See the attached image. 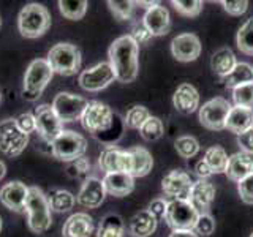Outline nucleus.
I'll return each instance as SVG.
<instances>
[{
	"label": "nucleus",
	"mask_w": 253,
	"mask_h": 237,
	"mask_svg": "<svg viewBox=\"0 0 253 237\" xmlns=\"http://www.w3.org/2000/svg\"><path fill=\"white\" fill-rule=\"evenodd\" d=\"M237 192H239L241 199L245 204H253V174L237 184Z\"/></svg>",
	"instance_id": "43"
},
{
	"label": "nucleus",
	"mask_w": 253,
	"mask_h": 237,
	"mask_svg": "<svg viewBox=\"0 0 253 237\" xmlns=\"http://www.w3.org/2000/svg\"><path fill=\"white\" fill-rule=\"evenodd\" d=\"M221 5H223L225 11L231 16H241L247 11V8H249V2H245V0H242V2L241 0H236V2H226V0H223Z\"/></svg>",
	"instance_id": "47"
},
{
	"label": "nucleus",
	"mask_w": 253,
	"mask_h": 237,
	"mask_svg": "<svg viewBox=\"0 0 253 237\" xmlns=\"http://www.w3.org/2000/svg\"><path fill=\"white\" fill-rule=\"evenodd\" d=\"M93 233V220L84 212L73 213L62 228L63 237H90Z\"/></svg>",
	"instance_id": "23"
},
{
	"label": "nucleus",
	"mask_w": 253,
	"mask_h": 237,
	"mask_svg": "<svg viewBox=\"0 0 253 237\" xmlns=\"http://www.w3.org/2000/svg\"><path fill=\"white\" fill-rule=\"evenodd\" d=\"M168 202L169 201H166L165 198H157V199H154L152 202L149 204V212L152 213V215L157 218V220H160V218H165L166 215V209H168Z\"/></svg>",
	"instance_id": "46"
},
{
	"label": "nucleus",
	"mask_w": 253,
	"mask_h": 237,
	"mask_svg": "<svg viewBox=\"0 0 253 237\" xmlns=\"http://www.w3.org/2000/svg\"><path fill=\"white\" fill-rule=\"evenodd\" d=\"M231 108L233 106L225 98L221 97L212 98L200 108V113H198L200 123L208 130H213V131L223 130Z\"/></svg>",
	"instance_id": "11"
},
{
	"label": "nucleus",
	"mask_w": 253,
	"mask_h": 237,
	"mask_svg": "<svg viewBox=\"0 0 253 237\" xmlns=\"http://www.w3.org/2000/svg\"><path fill=\"white\" fill-rule=\"evenodd\" d=\"M223 82L228 89H236V87H239V85L253 82V67L245 62L237 63L231 73L226 78H223Z\"/></svg>",
	"instance_id": "29"
},
{
	"label": "nucleus",
	"mask_w": 253,
	"mask_h": 237,
	"mask_svg": "<svg viewBox=\"0 0 253 237\" xmlns=\"http://www.w3.org/2000/svg\"><path fill=\"white\" fill-rule=\"evenodd\" d=\"M27 144L29 136L18 128L16 118L0 120V152L8 157H18L24 152Z\"/></svg>",
	"instance_id": "9"
},
{
	"label": "nucleus",
	"mask_w": 253,
	"mask_h": 237,
	"mask_svg": "<svg viewBox=\"0 0 253 237\" xmlns=\"http://www.w3.org/2000/svg\"><path fill=\"white\" fill-rule=\"evenodd\" d=\"M233 100L236 103V106L253 111V82L233 89Z\"/></svg>",
	"instance_id": "38"
},
{
	"label": "nucleus",
	"mask_w": 253,
	"mask_h": 237,
	"mask_svg": "<svg viewBox=\"0 0 253 237\" xmlns=\"http://www.w3.org/2000/svg\"><path fill=\"white\" fill-rule=\"evenodd\" d=\"M51 27V14L42 3H27L18 16V29L24 38L43 37Z\"/></svg>",
	"instance_id": "2"
},
{
	"label": "nucleus",
	"mask_w": 253,
	"mask_h": 237,
	"mask_svg": "<svg viewBox=\"0 0 253 237\" xmlns=\"http://www.w3.org/2000/svg\"><path fill=\"white\" fill-rule=\"evenodd\" d=\"M103 187H105L106 193L113 195L116 198H124L133 192L134 180L130 174H126V172L106 174L105 179H103Z\"/></svg>",
	"instance_id": "24"
},
{
	"label": "nucleus",
	"mask_w": 253,
	"mask_h": 237,
	"mask_svg": "<svg viewBox=\"0 0 253 237\" xmlns=\"http://www.w3.org/2000/svg\"><path fill=\"white\" fill-rule=\"evenodd\" d=\"M225 174L229 180L239 184L241 180H244L247 176L253 174V157L244 152L233 154L228 158Z\"/></svg>",
	"instance_id": "22"
},
{
	"label": "nucleus",
	"mask_w": 253,
	"mask_h": 237,
	"mask_svg": "<svg viewBox=\"0 0 253 237\" xmlns=\"http://www.w3.org/2000/svg\"><path fill=\"white\" fill-rule=\"evenodd\" d=\"M193 182L185 171L174 169L168 172L162 180V188L166 196L172 198V199L188 201L190 190H192Z\"/></svg>",
	"instance_id": "14"
},
{
	"label": "nucleus",
	"mask_w": 253,
	"mask_h": 237,
	"mask_svg": "<svg viewBox=\"0 0 253 237\" xmlns=\"http://www.w3.org/2000/svg\"><path fill=\"white\" fill-rule=\"evenodd\" d=\"M133 5H134V2H130V0H109L108 2L109 10L113 11V14L121 21H126L131 18Z\"/></svg>",
	"instance_id": "40"
},
{
	"label": "nucleus",
	"mask_w": 253,
	"mask_h": 237,
	"mask_svg": "<svg viewBox=\"0 0 253 237\" xmlns=\"http://www.w3.org/2000/svg\"><path fill=\"white\" fill-rule=\"evenodd\" d=\"M114 79L116 75L113 68H111L109 62H101L92 68L84 70L79 75V85L87 92H98L106 89L111 82H114Z\"/></svg>",
	"instance_id": "12"
},
{
	"label": "nucleus",
	"mask_w": 253,
	"mask_h": 237,
	"mask_svg": "<svg viewBox=\"0 0 253 237\" xmlns=\"http://www.w3.org/2000/svg\"><path fill=\"white\" fill-rule=\"evenodd\" d=\"M172 105L177 113L188 116L200 108V93L192 84H180L172 95Z\"/></svg>",
	"instance_id": "21"
},
{
	"label": "nucleus",
	"mask_w": 253,
	"mask_h": 237,
	"mask_svg": "<svg viewBox=\"0 0 253 237\" xmlns=\"http://www.w3.org/2000/svg\"><path fill=\"white\" fill-rule=\"evenodd\" d=\"M225 128L231 133H236L237 136L244 131L253 128V111L241 106H233L228 114Z\"/></svg>",
	"instance_id": "25"
},
{
	"label": "nucleus",
	"mask_w": 253,
	"mask_h": 237,
	"mask_svg": "<svg viewBox=\"0 0 253 237\" xmlns=\"http://www.w3.org/2000/svg\"><path fill=\"white\" fill-rule=\"evenodd\" d=\"M116 118L117 117L114 116V113L105 103L89 101V106L85 108L81 117V123L83 128L93 134V136H101V134L113 130Z\"/></svg>",
	"instance_id": "6"
},
{
	"label": "nucleus",
	"mask_w": 253,
	"mask_h": 237,
	"mask_svg": "<svg viewBox=\"0 0 253 237\" xmlns=\"http://www.w3.org/2000/svg\"><path fill=\"white\" fill-rule=\"evenodd\" d=\"M236 44L239 51L245 55H253V16L245 21L237 30Z\"/></svg>",
	"instance_id": "33"
},
{
	"label": "nucleus",
	"mask_w": 253,
	"mask_h": 237,
	"mask_svg": "<svg viewBox=\"0 0 253 237\" xmlns=\"http://www.w3.org/2000/svg\"><path fill=\"white\" fill-rule=\"evenodd\" d=\"M54 71L46 59H37L30 62V65L24 75V98L29 101H35L42 97L46 85L51 82Z\"/></svg>",
	"instance_id": "4"
},
{
	"label": "nucleus",
	"mask_w": 253,
	"mask_h": 237,
	"mask_svg": "<svg viewBox=\"0 0 253 237\" xmlns=\"http://www.w3.org/2000/svg\"><path fill=\"white\" fill-rule=\"evenodd\" d=\"M215 185L212 184L208 179H200L193 182L192 190H190V196H188V202L193 205L195 210L200 213H208L211 209V205L215 199Z\"/></svg>",
	"instance_id": "17"
},
{
	"label": "nucleus",
	"mask_w": 253,
	"mask_h": 237,
	"mask_svg": "<svg viewBox=\"0 0 253 237\" xmlns=\"http://www.w3.org/2000/svg\"><path fill=\"white\" fill-rule=\"evenodd\" d=\"M37 131L47 144H52L54 139L63 131V122L54 113L51 105H40L35 109Z\"/></svg>",
	"instance_id": "13"
},
{
	"label": "nucleus",
	"mask_w": 253,
	"mask_h": 237,
	"mask_svg": "<svg viewBox=\"0 0 253 237\" xmlns=\"http://www.w3.org/2000/svg\"><path fill=\"white\" fill-rule=\"evenodd\" d=\"M203 160L209 166L212 174H221V172H225L226 164H228L226 150L220 146H212L206 150V155Z\"/></svg>",
	"instance_id": "30"
},
{
	"label": "nucleus",
	"mask_w": 253,
	"mask_h": 237,
	"mask_svg": "<svg viewBox=\"0 0 253 237\" xmlns=\"http://www.w3.org/2000/svg\"><path fill=\"white\" fill-rule=\"evenodd\" d=\"M237 146L241 147L244 154L253 155V128L244 131L242 134L237 136Z\"/></svg>",
	"instance_id": "48"
},
{
	"label": "nucleus",
	"mask_w": 253,
	"mask_h": 237,
	"mask_svg": "<svg viewBox=\"0 0 253 237\" xmlns=\"http://www.w3.org/2000/svg\"><path fill=\"white\" fill-rule=\"evenodd\" d=\"M108 57L119 82L130 84L136 79L139 70V46L130 35H122L114 40L109 46Z\"/></svg>",
	"instance_id": "1"
},
{
	"label": "nucleus",
	"mask_w": 253,
	"mask_h": 237,
	"mask_svg": "<svg viewBox=\"0 0 253 237\" xmlns=\"http://www.w3.org/2000/svg\"><path fill=\"white\" fill-rule=\"evenodd\" d=\"M89 3L85 0H60L59 2V10L63 18L71 19V21H79L84 18Z\"/></svg>",
	"instance_id": "34"
},
{
	"label": "nucleus",
	"mask_w": 253,
	"mask_h": 237,
	"mask_svg": "<svg viewBox=\"0 0 253 237\" xmlns=\"http://www.w3.org/2000/svg\"><path fill=\"white\" fill-rule=\"evenodd\" d=\"M163 131H165L163 122L158 117H154V116H150L147 120L142 123L141 128H139L141 138L144 139V141H147V142L158 141L163 136Z\"/></svg>",
	"instance_id": "35"
},
{
	"label": "nucleus",
	"mask_w": 253,
	"mask_h": 237,
	"mask_svg": "<svg viewBox=\"0 0 253 237\" xmlns=\"http://www.w3.org/2000/svg\"><path fill=\"white\" fill-rule=\"evenodd\" d=\"M26 212L29 215L27 223H29L30 231L42 234L51 228L52 217H51L49 202H47V196L38 187L29 188V196L26 201Z\"/></svg>",
	"instance_id": "3"
},
{
	"label": "nucleus",
	"mask_w": 253,
	"mask_h": 237,
	"mask_svg": "<svg viewBox=\"0 0 253 237\" xmlns=\"http://www.w3.org/2000/svg\"><path fill=\"white\" fill-rule=\"evenodd\" d=\"M89 168H90V163L87 161L84 157H81V158H78V160L71 161L68 164L67 171H68V174H70L71 177H78V176H81V174L89 171Z\"/></svg>",
	"instance_id": "45"
},
{
	"label": "nucleus",
	"mask_w": 253,
	"mask_h": 237,
	"mask_svg": "<svg viewBox=\"0 0 253 237\" xmlns=\"http://www.w3.org/2000/svg\"><path fill=\"white\" fill-rule=\"evenodd\" d=\"M0 26H2V19H0Z\"/></svg>",
	"instance_id": "54"
},
{
	"label": "nucleus",
	"mask_w": 253,
	"mask_h": 237,
	"mask_svg": "<svg viewBox=\"0 0 253 237\" xmlns=\"http://www.w3.org/2000/svg\"><path fill=\"white\" fill-rule=\"evenodd\" d=\"M172 6L176 8V11L187 18H195L201 11L204 3L201 0H172Z\"/></svg>",
	"instance_id": "39"
},
{
	"label": "nucleus",
	"mask_w": 253,
	"mask_h": 237,
	"mask_svg": "<svg viewBox=\"0 0 253 237\" xmlns=\"http://www.w3.org/2000/svg\"><path fill=\"white\" fill-rule=\"evenodd\" d=\"M0 103H2V90H0Z\"/></svg>",
	"instance_id": "53"
},
{
	"label": "nucleus",
	"mask_w": 253,
	"mask_h": 237,
	"mask_svg": "<svg viewBox=\"0 0 253 237\" xmlns=\"http://www.w3.org/2000/svg\"><path fill=\"white\" fill-rule=\"evenodd\" d=\"M130 37L133 38V41L136 43L138 46L144 44V43H149L150 38H152V35H150V32L146 29L144 22H142V21H136V22L133 24Z\"/></svg>",
	"instance_id": "42"
},
{
	"label": "nucleus",
	"mask_w": 253,
	"mask_h": 237,
	"mask_svg": "<svg viewBox=\"0 0 253 237\" xmlns=\"http://www.w3.org/2000/svg\"><path fill=\"white\" fill-rule=\"evenodd\" d=\"M16 125H18V128L26 133L27 136L30 133L37 131V122H35V116L30 114V113H22L16 117Z\"/></svg>",
	"instance_id": "44"
},
{
	"label": "nucleus",
	"mask_w": 253,
	"mask_h": 237,
	"mask_svg": "<svg viewBox=\"0 0 253 237\" xmlns=\"http://www.w3.org/2000/svg\"><path fill=\"white\" fill-rule=\"evenodd\" d=\"M29 196V188L26 184L19 180H13L5 184L0 188V202L6 209L14 212H24L26 210V201Z\"/></svg>",
	"instance_id": "18"
},
{
	"label": "nucleus",
	"mask_w": 253,
	"mask_h": 237,
	"mask_svg": "<svg viewBox=\"0 0 253 237\" xmlns=\"http://www.w3.org/2000/svg\"><path fill=\"white\" fill-rule=\"evenodd\" d=\"M47 202H49L51 210L68 212L70 209H73L76 198L70 192H67V190H52V192L47 195Z\"/></svg>",
	"instance_id": "32"
},
{
	"label": "nucleus",
	"mask_w": 253,
	"mask_h": 237,
	"mask_svg": "<svg viewBox=\"0 0 253 237\" xmlns=\"http://www.w3.org/2000/svg\"><path fill=\"white\" fill-rule=\"evenodd\" d=\"M236 65H237L236 55L229 47H221L217 52H213L211 59V68L220 78H226L234 70Z\"/></svg>",
	"instance_id": "28"
},
{
	"label": "nucleus",
	"mask_w": 253,
	"mask_h": 237,
	"mask_svg": "<svg viewBox=\"0 0 253 237\" xmlns=\"http://www.w3.org/2000/svg\"><path fill=\"white\" fill-rule=\"evenodd\" d=\"M158 220L147 209L138 212L130 220V234L133 237H149L155 233Z\"/></svg>",
	"instance_id": "26"
},
{
	"label": "nucleus",
	"mask_w": 253,
	"mask_h": 237,
	"mask_svg": "<svg viewBox=\"0 0 253 237\" xmlns=\"http://www.w3.org/2000/svg\"><path fill=\"white\" fill-rule=\"evenodd\" d=\"M169 237H198L193 231H172Z\"/></svg>",
	"instance_id": "50"
},
{
	"label": "nucleus",
	"mask_w": 253,
	"mask_h": 237,
	"mask_svg": "<svg viewBox=\"0 0 253 237\" xmlns=\"http://www.w3.org/2000/svg\"><path fill=\"white\" fill-rule=\"evenodd\" d=\"M87 150V141L83 134L71 130H63L51 144L52 155L60 161L71 163L84 157Z\"/></svg>",
	"instance_id": "7"
},
{
	"label": "nucleus",
	"mask_w": 253,
	"mask_h": 237,
	"mask_svg": "<svg viewBox=\"0 0 253 237\" xmlns=\"http://www.w3.org/2000/svg\"><path fill=\"white\" fill-rule=\"evenodd\" d=\"M177 154L182 158H193L198 152H200V142L193 136H180L174 142Z\"/></svg>",
	"instance_id": "37"
},
{
	"label": "nucleus",
	"mask_w": 253,
	"mask_h": 237,
	"mask_svg": "<svg viewBox=\"0 0 253 237\" xmlns=\"http://www.w3.org/2000/svg\"><path fill=\"white\" fill-rule=\"evenodd\" d=\"M130 157H131V171L130 176L131 177H144L152 171L154 160L152 155L147 149L144 147H133L128 150Z\"/></svg>",
	"instance_id": "27"
},
{
	"label": "nucleus",
	"mask_w": 253,
	"mask_h": 237,
	"mask_svg": "<svg viewBox=\"0 0 253 237\" xmlns=\"http://www.w3.org/2000/svg\"><path fill=\"white\" fill-rule=\"evenodd\" d=\"M0 231H2V218H0Z\"/></svg>",
	"instance_id": "52"
},
{
	"label": "nucleus",
	"mask_w": 253,
	"mask_h": 237,
	"mask_svg": "<svg viewBox=\"0 0 253 237\" xmlns=\"http://www.w3.org/2000/svg\"><path fill=\"white\" fill-rule=\"evenodd\" d=\"M200 213L188 201L172 199L168 202L165 221L172 231H193Z\"/></svg>",
	"instance_id": "8"
},
{
	"label": "nucleus",
	"mask_w": 253,
	"mask_h": 237,
	"mask_svg": "<svg viewBox=\"0 0 253 237\" xmlns=\"http://www.w3.org/2000/svg\"><path fill=\"white\" fill-rule=\"evenodd\" d=\"M100 168L106 174L126 172L131 171V157L128 150H121L116 147H106L100 155Z\"/></svg>",
	"instance_id": "16"
},
{
	"label": "nucleus",
	"mask_w": 253,
	"mask_h": 237,
	"mask_svg": "<svg viewBox=\"0 0 253 237\" xmlns=\"http://www.w3.org/2000/svg\"><path fill=\"white\" fill-rule=\"evenodd\" d=\"M105 196L106 190L103 187V180L97 177H89L84 180V184L76 196V201L85 209H97L105 201Z\"/></svg>",
	"instance_id": "19"
},
{
	"label": "nucleus",
	"mask_w": 253,
	"mask_h": 237,
	"mask_svg": "<svg viewBox=\"0 0 253 237\" xmlns=\"http://www.w3.org/2000/svg\"><path fill=\"white\" fill-rule=\"evenodd\" d=\"M195 231L201 236H211L213 231H215V220H213L212 215H209V213H201V215L198 217Z\"/></svg>",
	"instance_id": "41"
},
{
	"label": "nucleus",
	"mask_w": 253,
	"mask_h": 237,
	"mask_svg": "<svg viewBox=\"0 0 253 237\" xmlns=\"http://www.w3.org/2000/svg\"><path fill=\"white\" fill-rule=\"evenodd\" d=\"M195 172H196V176L200 177V179H208L212 176V172L209 169V166L206 164L204 160H200L196 164H195Z\"/></svg>",
	"instance_id": "49"
},
{
	"label": "nucleus",
	"mask_w": 253,
	"mask_h": 237,
	"mask_svg": "<svg viewBox=\"0 0 253 237\" xmlns=\"http://www.w3.org/2000/svg\"><path fill=\"white\" fill-rule=\"evenodd\" d=\"M5 174H6V166L2 160H0V180L5 177Z\"/></svg>",
	"instance_id": "51"
},
{
	"label": "nucleus",
	"mask_w": 253,
	"mask_h": 237,
	"mask_svg": "<svg viewBox=\"0 0 253 237\" xmlns=\"http://www.w3.org/2000/svg\"><path fill=\"white\" fill-rule=\"evenodd\" d=\"M250 237H253V233H252V234H250Z\"/></svg>",
	"instance_id": "55"
},
{
	"label": "nucleus",
	"mask_w": 253,
	"mask_h": 237,
	"mask_svg": "<svg viewBox=\"0 0 253 237\" xmlns=\"http://www.w3.org/2000/svg\"><path fill=\"white\" fill-rule=\"evenodd\" d=\"M146 29L150 32L152 37H162L169 32L171 27V19H169V11L160 3L150 6L146 11L144 18H142Z\"/></svg>",
	"instance_id": "20"
},
{
	"label": "nucleus",
	"mask_w": 253,
	"mask_h": 237,
	"mask_svg": "<svg viewBox=\"0 0 253 237\" xmlns=\"http://www.w3.org/2000/svg\"><path fill=\"white\" fill-rule=\"evenodd\" d=\"M124 221L116 213H109L100 221L97 237H124Z\"/></svg>",
	"instance_id": "31"
},
{
	"label": "nucleus",
	"mask_w": 253,
	"mask_h": 237,
	"mask_svg": "<svg viewBox=\"0 0 253 237\" xmlns=\"http://www.w3.org/2000/svg\"><path fill=\"white\" fill-rule=\"evenodd\" d=\"M150 117V113L146 106L141 105H134L131 106L125 114V125L131 130H139L142 123H144L147 118Z\"/></svg>",
	"instance_id": "36"
},
{
	"label": "nucleus",
	"mask_w": 253,
	"mask_h": 237,
	"mask_svg": "<svg viewBox=\"0 0 253 237\" xmlns=\"http://www.w3.org/2000/svg\"><path fill=\"white\" fill-rule=\"evenodd\" d=\"M171 52L179 62H195L201 54V41L195 34H180L172 38Z\"/></svg>",
	"instance_id": "15"
},
{
	"label": "nucleus",
	"mask_w": 253,
	"mask_h": 237,
	"mask_svg": "<svg viewBox=\"0 0 253 237\" xmlns=\"http://www.w3.org/2000/svg\"><path fill=\"white\" fill-rule=\"evenodd\" d=\"M47 63L54 73L62 76H73L81 68V51L71 43H59L47 52Z\"/></svg>",
	"instance_id": "5"
},
{
	"label": "nucleus",
	"mask_w": 253,
	"mask_h": 237,
	"mask_svg": "<svg viewBox=\"0 0 253 237\" xmlns=\"http://www.w3.org/2000/svg\"><path fill=\"white\" fill-rule=\"evenodd\" d=\"M51 106L62 122H75L81 120L85 108L89 106V101H87V98L81 97V95L60 92L59 95H55Z\"/></svg>",
	"instance_id": "10"
}]
</instances>
